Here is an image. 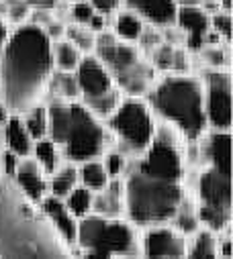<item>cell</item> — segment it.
<instances>
[{
  "label": "cell",
  "mask_w": 233,
  "mask_h": 259,
  "mask_svg": "<svg viewBox=\"0 0 233 259\" xmlns=\"http://www.w3.org/2000/svg\"><path fill=\"white\" fill-rule=\"evenodd\" d=\"M51 72V39L47 33L31 21L15 25L0 55V100L5 106L17 114L35 106L47 90Z\"/></svg>",
  "instance_id": "obj_1"
},
{
  "label": "cell",
  "mask_w": 233,
  "mask_h": 259,
  "mask_svg": "<svg viewBox=\"0 0 233 259\" xmlns=\"http://www.w3.org/2000/svg\"><path fill=\"white\" fill-rule=\"evenodd\" d=\"M62 241L13 180L0 182V259H72Z\"/></svg>",
  "instance_id": "obj_2"
},
{
  "label": "cell",
  "mask_w": 233,
  "mask_h": 259,
  "mask_svg": "<svg viewBox=\"0 0 233 259\" xmlns=\"http://www.w3.org/2000/svg\"><path fill=\"white\" fill-rule=\"evenodd\" d=\"M49 133L47 137L64 149L68 161L82 163L102 155L106 133L98 116H94L84 102L53 100L47 106Z\"/></svg>",
  "instance_id": "obj_3"
},
{
  "label": "cell",
  "mask_w": 233,
  "mask_h": 259,
  "mask_svg": "<svg viewBox=\"0 0 233 259\" xmlns=\"http://www.w3.org/2000/svg\"><path fill=\"white\" fill-rule=\"evenodd\" d=\"M151 108L188 139H201L207 131L205 86L188 74L164 76L151 86Z\"/></svg>",
  "instance_id": "obj_4"
},
{
  "label": "cell",
  "mask_w": 233,
  "mask_h": 259,
  "mask_svg": "<svg viewBox=\"0 0 233 259\" xmlns=\"http://www.w3.org/2000/svg\"><path fill=\"white\" fill-rule=\"evenodd\" d=\"M125 184V212L135 225H162L174 219L184 200L180 182H166L131 169Z\"/></svg>",
  "instance_id": "obj_5"
},
{
  "label": "cell",
  "mask_w": 233,
  "mask_h": 259,
  "mask_svg": "<svg viewBox=\"0 0 233 259\" xmlns=\"http://www.w3.org/2000/svg\"><path fill=\"white\" fill-rule=\"evenodd\" d=\"M84 259H112L114 255H129L135 251L133 229L119 221L100 214H86L78 223V237Z\"/></svg>",
  "instance_id": "obj_6"
},
{
  "label": "cell",
  "mask_w": 233,
  "mask_h": 259,
  "mask_svg": "<svg viewBox=\"0 0 233 259\" xmlns=\"http://www.w3.org/2000/svg\"><path fill=\"white\" fill-rule=\"evenodd\" d=\"M108 126L123 151L129 153H143L156 135L151 110L139 96H127L121 100L108 116Z\"/></svg>",
  "instance_id": "obj_7"
},
{
  "label": "cell",
  "mask_w": 233,
  "mask_h": 259,
  "mask_svg": "<svg viewBox=\"0 0 233 259\" xmlns=\"http://www.w3.org/2000/svg\"><path fill=\"white\" fill-rule=\"evenodd\" d=\"M135 169L156 180H166V182L182 180L184 163L178 149V139L174 137L172 128L164 126L158 131V137L153 135V141L141 153V159Z\"/></svg>",
  "instance_id": "obj_8"
},
{
  "label": "cell",
  "mask_w": 233,
  "mask_h": 259,
  "mask_svg": "<svg viewBox=\"0 0 233 259\" xmlns=\"http://www.w3.org/2000/svg\"><path fill=\"white\" fill-rule=\"evenodd\" d=\"M203 86L207 124L215 131H231V74L227 70H207Z\"/></svg>",
  "instance_id": "obj_9"
},
{
  "label": "cell",
  "mask_w": 233,
  "mask_h": 259,
  "mask_svg": "<svg viewBox=\"0 0 233 259\" xmlns=\"http://www.w3.org/2000/svg\"><path fill=\"white\" fill-rule=\"evenodd\" d=\"M74 76H76L82 100L100 96V94L108 92L114 86V80H112L110 72L96 57V53H84L82 55L78 68L74 70Z\"/></svg>",
  "instance_id": "obj_10"
},
{
  "label": "cell",
  "mask_w": 233,
  "mask_h": 259,
  "mask_svg": "<svg viewBox=\"0 0 233 259\" xmlns=\"http://www.w3.org/2000/svg\"><path fill=\"white\" fill-rule=\"evenodd\" d=\"M199 196L203 206L231 214V176L209 165L199 176Z\"/></svg>",
  "instance_id": "obj_11"
},
{
  "label": "cell",
  "mask_w": 233,
  "mask_h": 259,
  "mask_svg": "<svg viewBox=\"0 0 233 259\" xmlns=\"http://www.w3.org/2000/svg\"><path fill=\"white\" fill-rule=\"evenodd\" d=\"M182 33H184V45L188 49L199 51L203 47L205 35L211 29V15L203 11L201 5H186L178 7L176 11V21H174Z\"/></svg>",
  "instance_id": "obj_12"
},
{
  "label": "cell",
  "mask_w": 233,
  "mask_h": 259,
  "mask_svg": "<svg viewBox=\"0 0 233 259\" xmlns=\"http://www.w3.org/2000/svg\"><path fill=\"white\" fill-rule=\"evenodd\" d=\"M143 251L147 259H182L186 247L182 235H178L176 231L168 227H156L147 231Z\"/></svg>",
  "instance_id": "obj_13"
},
{
  "label": "cell",
  "mask_w": 233,
  "mask_h": 259,
  "mask_svg": "<svg viewBox=\"0 0 233 259\" xmlns=\"http://www.w3.org/2000/svg\"><path fill=\"white\" fill-rule=\"evenodd\" d=\"M45 176L47 174L39 167V163L35 159L21 157L13 180H15V186L23 192V196H27L31 202L39 204L49 194V182Z\"/></svg>",
  "instance_id": "obj_14"
},
{
  "label": "cell",
  "mask_w": 233,
  "mask_h": 259,
  "mask_svg": "<svg viewBox=\"0 0 233 259\" xmlns=\"http://www.w3.org/2000/svg\"><path fill=\"white\" fill-rule=\"evenodd\" d=\"M37 206L47 217V221L57 231V235H60L68 245L76 243V237H78V219L72 217V212L68 210V206L64 204L62 198H55V196H51V194H47V196Z\"/></svg>",
  "instance_id": "obj_15"
},
{
  "label": "cell",
  "mask_w": 233,
  "mask_h": 259,
  "mask_svg": "<svg viewBox=\"0 0 233 259\" xmlns=\"http://www.w3.org/2000/svg\"><path fill=\"white\" fill-rule=\"evenodd\" d=\"M125 7L135 11L147 25L160 29L174 25L178 11L176 0H125Z\"/></svg>",
  "instance_id": "obj_16"
},
{
  "label": "cell",
  "mask_w": 233,
  "mask_h": 259,
  "mask_svg": "<svg viewBox=\"0 0 233 259\" xmlns=\"http://www.w3.org/2000/svg\"><path fill=\"white\" fill-rule=\"evenodd\" d=\"M92 212L106 219H119L125 212V184L119 178L108 180L102 190L94 192Z\"/></svg>",
  "instance_id": "obj_17"
},
{
  "label": "cell",
  "mask_w": 233,
  "mask_h": 259,
  "mask_svg": "<svg viewBox=\"0 0 233 259\" xmlns=\"http://www.w3.org/2000/svg\"><path fill=\"white\" fill-rule=\"evenodd\" d=\"M203 153L211 167L231 176V133L229 131H215L207 135Z\"/></svg>",
  "instance_id": "obj_18"
},
{
  "label": "cell",
  "mask_w": 233,
  "mask_h": 259,
  "mask_svg": "<svg viewBox=\"0 0 233 259\" xmlns=\"http://www.w3.org/2000/svg\"><path fill=\"white\" fill-rule=\"evenodd\" d=\"M3 141L9 151H13L17 157H29L33 151V139L25 128V122L21 114L11 112L9 118L3 124Z\"/></svg>",
  "instance_id": "obj_19"
},
{
  "label": "cell",
  "mask_w": 233,
  "mask_h": 259,
  "mask_svg": "<svg viewBox=\"0 0 233 259\" xmlns=\"http://www.w3.org/2000/svg\"><path fill=\"white\" fill-rule=\"evenodd\" d=\"M110 25L112 27V35L116 39H121V41H127V43H137L143 29H145V21L131 9L123 7L121 11H116L112 17H110Z\"/></svg>",
  "instance_id": "obj_20"
},
{
  "label": "cell",
  "mask_w": 233,
  "mask_h": 259,
  "mask_svg": "<svg viewBox=\"0 0 233 259\" xmlns=\"http://www.w3.org/2000/svg\"><path fill=\"white\" fill-rule=\"evenodd\" d=\"M114 82L119 84V88L125 90L129 96H141L153 84V68L147 66V63L141 59V61L135 63L133 68H129L127 72L116 76Z\"/></svg>",
  "instance_id": "obj_21"
},
{
  "label": "cell",
  "mask_w": 233,
  "mask_h": 259,
  "mask_svg": "<svg viewBox=\"0 0 233 259\" xmlns=\"http://www.w3.org/2000/svg\"><path fill=\"white\" fill-rule=\"evenodd\" d=\"M82 51L66 37L51 41V59H53V68L60 72H74L78 68V63L82 59Z\"/></svg>",
  "instance_id": "obj_22"
},
{
  "label": "cell",
  "mask_w": 233,
  "mask_h": 259,
  "mask_svg": "<svg viewBox=\"0 0 233 259\" xmlns=\"http://www.w3.org/2000/svg\"><path fill=\"white\" fill-rule=\"evenodd\" d=\"M80 184V178H78V165L74 161L66 163V165H60L53 174H51V180H49V194L55 198H66L68 194Z\"/></svg>",
  "instance_id": "obj_23"
},
{
  "label": "cell",
  "mask_w": 233,
  "mask_h": 259,
  "mask_svg": "<svg viewBox=\"0 0 233 259\" xmlns=\"http://www.w3.org/2000/svg\"><path fill=\"white\" fill-rule=\"evenodd\" d=\"M47 90L55 96V100H78L80 96V88H78L74 72L53 70L47 82Z\"/></svg>",
  "instance_id": "obj_24"
},
{
  "label": "cell",
  "mask_w": 233,
  "mask_h": 259,
  "mask_svg": "<svg viewBox=\"0 0 233 259\" xmlns=\"http://www.w3.org/2000/svg\"><path fill=\"white\" fill-rule=\"evenodd\" d=\"M31 153H33V159L39 163V167L49 176L60 167V145L53 143L49 137L33 141V151Z\"/></svg>",
  "instance_id": "obj_25"
},
{
  "label": "cell",
  "mask_w": 233,
  "mask_h": 259,
  "mask_svg": "<svg viewBox=\"0 0 233 259\" xmlns=\"http://www.w3.org/2000/svg\"><path fill=\"white\" fill-rule=\"evenodd\" d=\"M21 114H23L21 118L25 122V128L29 131V135H31L33 141L47 137V133H49V112H47V106H43V104L37 102L35 106L27 108Z\"/></svg>",
  "instance_id": "obj_26"
},
{
  "label": "cell",
  "mask_w": 233,
  "mask_h": 259,
  "mask_svg": "<svg viewBox=\"0 0 233 259\" xmlns=\"http://www.w3.org/2000/svg\"><path fill=\"white\" fill-rule=\"evenodd\" d=\"M78 178H80V186L92 190V192H98L102 190L106 184H108V174L102 165V161L98 159H88V161H82L80 167H78Z\"/></svg>",
  "instance_id": "obj_27"
},
{
  "label": "cell",
  "mask_w": 233,
  "mask_h": 259,
  "mask_svg": "<svg viewBox=\"0 0 233 259\" xmlns=\"http://www.w3.org/2000/svg\"><path fill=\"white\" fill-rule=\"evenodd\" d=\"M92 200H94V192L84 188V186H76L68 196L64 198V204L68 206V210L72 212L74 219H84L86 214L92 212Z\"/></svg>",
  "instance_id": "obj_28"
},
{
  "label": "cell",
  "mask_w": 233,
  "mask_h": 259,
  "mask_svg": "<svg viewBox=\"0 0 233 259\" xmlns=\"http://www.w3.org/2000/svg\"><path fill=\"white\" fill-rule=\"evenodd\" d=\"M119 102H121V92H119V88H116V86H112L108 92H104L100 96H94V98L84 100L86 108L94 116H98V118H108L112 114V110L119 106Z\"/></svg>",
  "instance_id": "obj_29"
},
{
  "label": "cell",
  "mask_w": 233,
  "mask_h": 259,
  "mask_svg": "<svg viewBox=\"0 0 233 259\" xmlns=\"http://www.w3.org/2000/svg\"><path fill=\"white\" fill-rule=\"evenodd\" d=\"M66 39H70L82 53H92L96 47V33L92 29H88L86 25H78V23H68L66 25Z\"/></svg>",
  "instance_id": "obj_30"
},
{
  "label": "cell",
  "mask_w": 233,
  "mask_h": 259,
  "mask_svg": "<svg viewBox=\"0 0 233 259\" xmlns=\"http://www.w3.org/2000/svg\"><path fill=\"white\" fill-rule=\"evenodd\" d=\"M186 259H217V251H215V237L211 231H201L195 237L192 249L186 255Z\"/></svg>",
  "instance_id": "obj_31"
},
{
  "label": "cell",
  "mask_w": 233,
  "mask_h": 259,
  "mask_svg": "<svg viewBox=\"0 0 233 259\" xmlns=\"http://www.w3.org/2000/svg\"><path fill=\"white\" fill-rule=\"evenodd\" d=\"M227 43H217V45H203L201 57L209 66V70H225L229 66V49H225Z\"/></svg>",
  "instance_id": "obj_32"
},
{
  "label": "cell",
  "mask_w": 233,
  "mask_h": 259,
  "mask_svg": "<svg viewBox=\"0 0 233 259\" xmlns=\"http://www.w3.org/2000/svg\"><path fill=\"white\" fill-rule=\"evenodd\" d=\"M178 45H172V43H158L151 51V63H153V68L162 70V72H170L172 70V61H174V51H176Z\"/></svg>",
  "instance_id": "obj_33"
},
{
  "label": "cell",
  "mask_w": 233,
  "mask_h": 259,
  "mask_svg": "<svg viewBox=\"0 0 233 259\" xmlns=\"http://www.w3.org/2000/svg\"><path fill=\"white\" fill-rule=\"evenodd\" d=\"M197 219H199L201 223H205L211 231H223V229L229 225L231 214H227V212H221V210H217V208H211V206H203V204H201V208H199V212H197Z\"/></svg>",
  "instance_id": "obj_34"
},
{
  "label": "cell",
  "mask_w": 233,
  "mask_h": 259,
  "mask_svg": "<svg viewBox=\"0 0 233 259\" xmlns=\"http://www.w3.org/2000/svg\"><path fill=\"white\" fill-rule=\"evenodd\" d=\"M31 7L27 0H13V3H7V9H5V19L11 23V27L15 25H23L31 19Z\"/></svg>",
  "instance_id": "obj_35"
},
{
  "label": "cell",
  "mask_w": 233,
  "mask_h": 259,
  "mask_svg": "<svg viewBox=\"0 0 233 259\" xmlns=\"http://www.w3.org/2000/svg\"><path fill=\"white\" fill-rule=\"evenodd\" d=\"M211 29L221 37L223 43H231V37H233V17H231V13L219 11V13L211 15Z\"/></svg>",
  "instance_id": "obj_36"
},
{
  "label": "cell",
  "mask_w": 233,
  "mask_h": 259,
  "mask_svg": "<svg viewBox=\"0 0 233 259\" xmlns=\"http://www.w3.org/2000/svg\"><path fill=\"white\" fill-rule=\"evenodd\" d=\"M92 15H94V9L90 7L88 0H72L66 11V19H70V23H78V25H88Z\"/></svg>",
  "instance_id": "obj_37"
},
{
  "label": "cell",
  "mask_w": 233,
  "mask_h": 259,
  "mask_svg": "<svg viewBox=\"0 0 233 259\" xmlns=\"http://www.w3.org/2000/svg\"><path fill=\"white\" fill-rule=\"evenodd\" d=\"M174 221H176L178 231H182V233H192V231H197L199 219H197V214L192 212V206L188 204L186 198L182 200V204H180V208L176 210V214H174Z\"/></svg>",
  "instance_id": "obj_38"
},
{
  "label": "cell",
  "mask_w": 233,
  "mask_h": 259,
  "mask_svg": "<svg viewBox=\"0 0 233 259\" xmlns=\"http://www.w3.org/2000/svg\"><path fill=\"white\" fill-rule=\"evenodd\" d=\"M102 165H104L108 178L114 180V178H121V174L127 167V161H125V155L121 151H108L102 159Z\"/></svg>",
  "instance_id": "obj_39"
},
{
  "label": "cell",
  "mask_w": 233,
  "mask_h": 259,
  "mask_svg": "<svg viewBox=\"0 0 233 259\" xmlns=\"http://www.w3.org/2000/svg\"><path fill=\"white\" fill-rule=\"evenodd\" d=\"M90 7L94 9V13H100L104 17H112L116 11H121L125 7V0H88Z\"/></svg>",
  "instance_id": "obj_40"
},
{
  "label": "cell",
  "mask_w": 233,
  "mask_h": 259,
  "mask_svg": "<svg viewBox=\"0 0 233 259\" xmlns=\"http://www.w3.org/2000/svg\"><path fill=\"white\" fill-rule=\"evenodd\" d=\"M19 159L21 157H17L13 151H5L3 153V163H5V176L9 178V180H13V176H15V171H17V165H19Z\"/></svg>",
  "instance_id": "obj_41"
},
{
  "label": "cell",
  "mask_w": 233,
  "mask_h": 259,
  "mask_svg": "<svg viewBox=\"0 0 233 259\" xmlns=\"http://www.w3.org/2000/svg\"><path fill=\"white\" fill-rule=\"evenodd\" d=\"M11 23L5 19V17H0V55H3V49L9 41V35H11Z\"/></svg>",
  "instance_id": "obj_42"
},
{
  "label": "cell",
  "mask_w": 233,
  "mask_h": 259,
  "mask_svg": "<svg viewBox=\"0 0 233 259\" xmlns=\"http://www.w3.org/2000/svg\"><path fill=\"white\" fill-rule=\"evenodd\" d=\"M31 9H47V11H55L57 5L62 3V0H27Z\"/></svg>",
  "instance_id": "obj_43"
},
{
  "label": "cell",
  "mask_w": 233,
  "mask_h": 259,
  "mask_svg": "<svg viewBox=\"0 0 233 259\" xmlns=\"http://www.w3.org/2000/svg\"><path fill=\"white\" fill-rule=\"evenodd\" d=\"M221 253H223V257H225V259H231V239H229V237H227V241L223 243Z\"/></svg>",
  "instance_id": "obj_44"
},
{
  "label": "cell",
  "mask_w": 233,
  "mask_h": 259,
  "mask_svg": "<svg viewBox=\"0 0 233 259\" xmlns=\"http://www.w3.org/2000/svg\"><path fill=\"white\" fill-rule=\"evenodd\" d=\"M9 114H11V110L5 106V102L0 100V124H5V120L9 118Z\"/></svg>",
  "instance_id": "obj_45"
},
{
  "label": "cell",
  "mask_w": 233,
  "mask_h": 259,
  "mask_svg": "<svg viewBox=\"0 0 233 259\" xmlns=\"http://www.w3.org/2000/svg\"><path fill=\"white\" fill-rule=\"evenodd\" d=\"M219 7H221V11L231 13L233 11V0H219Z\"/></svg>",
  "instance_id": "obj_46"
},
{
  "label": "cell",
  "mask_w": 233,
  "mask_h": 259,
  "mask_svg": "<svg viewBox=\"0 0 233 259\" xmlns=\"http://www.w3.org/2000/svg\"><path fill=\"white\" fill-rule=\"evenodd\" d=\"M203 0H176L178 7H186V5H201Z\"/></svg>",
  "instance_id": "obj_47"
},
{
  "label": "cell",
  "mask_w": 233,
  "mask_h": 259,
  "mask_svg": "<svg viewBox=\"0 0 233 259\" xmlns=\"http://www.w3.org/2000/svg\"><path fill=\"white\" fill-rule=\"evenodd\" d=\"M0 3H13V0H0Z\"/></svg>",
  "instance_id": "obj_48"
},
{
  "label": "cell",
  "mask_w": 233,
  "mask_h": 259,
  "mask_svg": "<svg viewBox=\"0 0 233 259\" xmlns=\"http://www.w3.org/2000/svg\"><path fill=\"white\" fill-rule=\"evenodd\" d=\"M0 94H3V88H0Z\"/></svg>",
  "instance_id": "obj_49"
},
{
  "label": "cell",
  "mask_w": 233,
  "mask_h": 259,
  "mask_svg": "<svg viewBox=\"0 0 233 259\" xmlns=\"http://www.w3.org/2000/svg\"><path fill=\"white\" fill-rule=\"evenodd\" d=\"M0 137H3V131H0Z\"/></svg>",
  "instance_id": "obj_50"
}]
</instances>
